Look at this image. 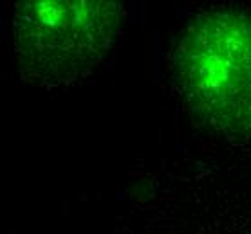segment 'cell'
<instances>
[{"mask_svg": "<svg viewBox=\"0 0 251 234\" xmlns=\"http://www.w3.org/2000/svg\"><path fill=\"white\" fill-rule=\"evenodd\" d=\"M172 78L194 117L228 139H251V15H197L172 51Z\"/></svg>", "mask_w": 251, "mask_h": 234, "instance_id": "6da1fadb", "label": "cell"}, {"mask_svg": "<svg viewBox=\"0 0 251 234\" xmlns=\"http://www.w3.org/2000/svg\"><path fill=\"white\" fill-rule=\"evenodd\" d=\"M125 9L112 0H24L13 47L24 81L58 88L89 76L114 47Z\"/></svg>", "mask_w": 251, "mask_h": 234, "instance_id": "7a4b0ae2", "label": "cell"}]
</instances>
